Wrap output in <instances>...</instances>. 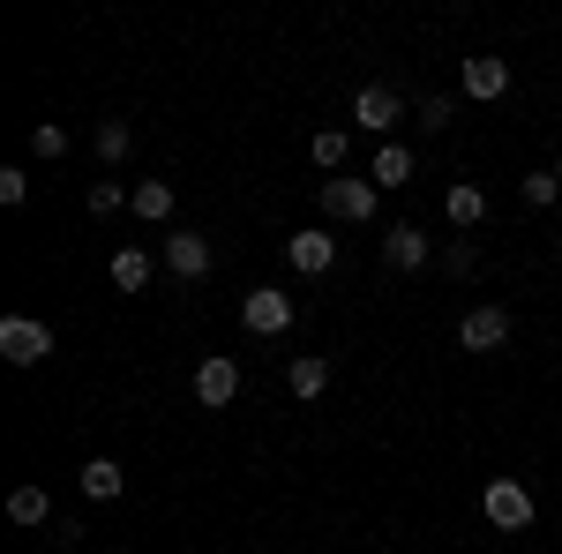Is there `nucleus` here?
<instances>
[{
	"label": "nucleus",
	"mask_w": 562,
	"mask_h": 554,
	"mask_svg": "<svg viewBox=\"0 0 562 554\" xmlns=\"http://www.w3.org/2000/svg\"><path fill=\"white\" fill-rule=\"evenodd\" d=\"M0 360H8V368H38V360H53V330H45L38 315H8V323H0Z\"/></svg>",
	"instance_id": "f257e3e1"
},
{
	"label": "nucleus",
	"mask_w": 562,
	"mask_h": 554,
	"mask_svg": "<svg viewBox=\"0 0 562 554\" xmlns=\"http://www.w3.org/2000/svg\"><path fill=\"white\" fill-rule=\"evenodd\" d=\"M240 323H248L256 338H285V330H293V299L278 293V285H256V293L240 299Z\"/></svg>",
	"instance_id": "f03ea898"
},
{
	"label": "nucleus",
	"mask_w": 562,
	"mask_h": 554,
	"mask_svg": "<svg viewBox=\"0 0 562 554\" xmlns=\"http://www.w3.org/2000/svg\"><path fill=\"white\" fill-rule=\"evenodd\" d=\"M480 510H487V524H495V532H525V524H532V495H525L518 479H487Z\"/></svg>",
	"instance_id": "7ed1b4c3"
},
{
	"label": "nucleus",
	"mask_w": 562,
	"mask_h": 554,
	"mask_svg": "<svg viewBox=\"0 0 562 554\" xmlns=\"http://www.w3.org/2000/svg\"><path fill=\"white\" fill-rule=\"evenodd\" d=\"M458 344H465V352H495V344H510V307H495V299L465 307V323H458Z\"/></svg>",
	"instance_id": "20e7f679"
},
{
	"label": "nucleus",
	"mask_w": 562,
	"mask_h": 554,
	"mask_svg": "<svg viewBox=\"0 0 562 554\" xmlns=\"http://www.w3.org/2000/svg\"><path fill=\"white\" fill-rule=\"evenodd\" d=\"M323 211L346 217V225H368L375 217V180H323Z\"/></svg>",
	"instance_id": "39448f33"
},
{
	"label": "nucleus",
	"mask_w": 562,
	"mask_h": 554,
	"mask_svg": "<svg viewBox=\"0 0 562 554\" xmlns=\"http://www.w3.org/2000/svg\"><path fill=\"white\" fill-rule=\"evenodd\" d=\"M397 121H405V105H397V90L368 83L360 98H352V128H368V135H390Z\"/></svg>",
	"instance_id": "423d86ee"
},
{
	"label": "nucleus",
	"mask_w": 562,
	"mask_h": 554,
	"mask_svg": "<svg viewBox=\"0 0 562 554\" xmlns=\"http://www.w3.org/2000/svg\"><path fill=\"white\" fill-rule=\"evenodd\" d=\"M166 270H173L180 285L211 278V240H203V233H166Z\"/></svg>",
	"instance_id": "0eeeda50"
},
{
	"label": "nucleus",
	"mask_w": 562,
	"mask_h": 554,
	"mask_svg": "<svg viewBox=\"0 0 562 554\" xmlns=\"http://www.w3.org/2000/svg\"><path fill=\"white\" fill-rule=\"evenodd\" d=\"M285 262H293L301 278H323V270L338 262V240H330L323 225H307V233H293V240H285Z\"/></svg>",
	"instance_id": "6e6552de"
},
{
	"label": "nucleus",
	"mask_w": 562,
	"mask_h": 554,
	"mask_svg": "<svg viewBox=\"0 0 562 554\" xmlns=\"http://www.w3.org/2000/svg\"><path fill=\"white\" fill-rule=\"evenodd\" d=\"M428 256H435V248H428L420 225H390V233H383V262H390V270H420Z\"/></svg>",
	"instance_id": "1a4fd4ad"
},
{
	"label": "nucleus",
	"mask_w": 562,
	"mask_h": 554,
	"mask_svg": "<svg viewBox=\"0 0 562 554\" xmlns=\"http://www.w3.org/2000/svg\"><path fill=\"white\" fill-rule=\"evenodd\" d=\"M195 397L203 405H233L240 397V360H203L195 368Z\"/></svg>",
	"instance_id": "9d476101"
},
{
	"label": "nucleus",
	"mask_w": 562,
	"mask_h": 554,
	"mask_svg": "<svg viewBox=\"0 0 562 554\" xmlns=\"http://www.w3.org/2000/svg\"><path fill=\"white\" fill-rule=\"evenodd\" d=\"M510 90V60H495V53H480V60H465V98H503Z\"/></svg>",
	"instance_id": "9b49d317"
},
{
	"label": "nucleus",
	"mask_w": 562,
	"mask_h": 554,
	"mask_svg": "<svg viewBox=\"0 0 562 554\" xmlns=\"http://www.w3.org/2000/svg\"><path fill=\"white\" fill-rule=\"evenodd\" d=\"M128 211L150 217V225H166V217H173V180H143V188H128Z\"/></svg>",
	"instance_id": "f8f14e48"
},
{
	"label": "nucleus",
	"mask_w": 562,
	"mask_h": 554,
	"mask_svg": "<svg viewBox=\"0 0 562 554\" xmlns=\"http://www.w3.org/2000/svg\"><path fill=\"white\" fill-rule=\"evenodd\" d=\"M76 479H83V495H90V502H113V495L128 487V472L113 465V457H90V465L76 472Z\"/></svg>",
	"instance_id": "ddd939ff"
},
{
	"label": "nucleus",
	"mask_w": 562,
	"mask_h": 554,
	"mask_svg": "<svg viewBox=\"0 0 562 554\" xmlns=\"http://www.w3.org/2000/svg\"><path fill=\"white\" fill-rule=\"evenodd\" d=\"M442 211H450V225H458V233H473L480 217H487V195H480L473 180H458V188L442 195Z\"/></svg>",
	"instance_id": "4468645a"
},
{
	"label": "nucleus",
	"mask_w": 562,
	"mask_h": 554,
	"mask_svg": "<svg viewBox=\"0 0 562 554\" xmlns=\"http://www.w3.org/2000/svg\"><path fill=\"white\" fill-rule=\"evenodd\" d=\"M150 278H158V262L143 256V248H121V256H113V285H121V293H143Z\"/></svg>",
	"instance_id": "2eb2a0df"
},
{
	"label": "nucleus",
	"mask_w": 562,
	"mask_h": 554,
	"mask_svg": "<svg viewBox=\"0 0 562 554\" xmlns=\"http://www.w3.org/2000/svg\"><path fill=\"white\" fill-rule=\"evenodd\" d=\"M8 517H15V524H53V495H45V487H15V495H8Z\"/></svg>",
	"instance_id": "dca6fc26"
},
{
	"label": "nucleus",
	"mask_w": 562,
	"mask_h": 554,
	"mask_svg": "<svg viewBox=\"0 0 562 554\" xmlns=\"http://www.w3.org/2000/svg\"><path fill=\"white\" fill-rule=\"evenodd\" d=\"M285 383H293V397H323L330 389V360H293Z\"/></svg>",
	"instance_id": "f3484780"
},
{
	"label": "nucleus",
	"mask_w": 562,
	"mask_h": 554,
	"mask_svg": "<svg viewBox=\"0 0 562 554\" xmlns=\"http://www.w3.org/2000/svg\"><path fill=\"white\" fill-rule=\"evenodd\" d=\"M405 180H413V150L383 143V150H375V188H405Z\"/></svg>",
	"instance_id": "a211bd4d"
},
{
	"label": "nucleus",
	"mask_w": 562,
	"mask_h": 554,
	"mask_svg": "<svg viewBox=\"0 0 562 554\" xmlns=\"http://www.w3.org/2000/svg\"><path fill=\"white\" fill-rule=\"evenodd\" d=\"M90 143H98V158H105V166H121V158H128V150H135L128 121H98V135H90Z\"/></svg>",
	"instance_id": "6ab92c4d"
},
{
	"label": "nucleus",
	"mask_w": 562,
	"mask_h": 554,
	"mask_svg": "<svg viewBox=\"0 0 562 554\" xmlns=\"http://www.w3.org/2000/svg\"><path fill=\"white\" fill-rule=\"evenodd\" d=\"M442 270H450V278L465 285V278L480 270V248H465V240H450V248H442Z\"/></svg>",
	"instance_id": "aec40b11"
},
{
	"label": "nucleus",
	"mask_w": 562,
	"mask_h": 554,
	"mask_svg": "<svg viewBox=\"0 0 562 554\" xmlns=\"http://www.w3.org/2000/svg\"><path fill=\"white\" fill-rule=\"evenodd\" d=\"M555 195H562V180H555V172H525V203H532V211H548Z\"/></svg>",
	"instance_id": "412c9836"
},
{
	"label": "nucleus",
	"mask_w": 562,
	"mask_h": 554,
	"mask_svg": "<svg viewBox=\"0 0 562 554\" xmlns=\"http://www.w3.org/2000/svg\"><path fill=\"white\" fill-rule=\"evenodd\" d=\"M31 150H38V158H68V128H53V121L31 128Z\"/></svg>",
	"instance_id": "4be33fe9"
},
{
	"label": "nucleus",
	"mask_w": 562,
	"mask_h": 554,
	"mask_svg": "<svg viewBox=\"0 0 562 554\" xmlns=\"http://www.w3.org/2000/svg\"><path fill=\"white\" fill-rule=\"evenodd\" d=\"M315 166H330V172L346 166V135H338V128H323V135H315Z\"/></svg>",
	"instance_id": "5701e85b"
},
{
	"label": "nucleus",
	"mask_w": 562,
	"mask_h": 554,
	"mask_svg": "<svg viewBox=\"0 0 562 554\" xmlns=\"http://www.w3.org/2000/svg\"><path fill=\"white\" fill-rule=\"evenodd\" d=\"M23 195H31V172L8 166V172H0V203H23Z\"/></svg>",
	"instance_id": "b1692460"
},
{
	"label": "nucleus",
	"mask_w": 562,
	"mask_h": 554,
	"mask_svg": "<svg viewBox=\"0 0 562 554\" xmlns=\"http://www.w3.org/2000/svg\"><path fill=\"white\" fill-rule=\"evenodd\" d=\"M121 203H128V195H121L113 180H98V188H90V211H98V217H113V211H121Z\"/></svg>",
	"instance_id": "393cba45"
},
{
	"label": "nucleus",
	"mask_w": 562,
	"mask_h": 554,
	"mask_svg": "<svg viewBox=\"0 0 562 554\" xmlns=\"http://www.w3.org/2000/svg\"><path fill=\"white\" fill-rule=\"evenodd\" d=\"M450 113H458L450 98H420V128H450Z\"/></svg>",
	"instance_id": "a878e982"
},
{
	"label": "nucleus",
	"mask_w": 562,
	"mask_h": 554,
	"mask_svg": "<svg viewBox=\"0 0 562 554\" xmlns=\"http://www.w3.org/2000/svg\"><path fill=\"white\" fill-rule=\"evenodd\" d=\"M555 256H562V225H555Z\"/></svg>",
	"instance_id": "bb28decb"
},
{
	"label": "nucleus",
	"mask_w": 562,
	"mask_h": 554,
	"mask_svg": "<svg viewBox=\"0 0 562 554\" xmlns=\"http://www.w3.org/2000/svg\"><path fill=\"white\" fill-rule=\"evenodd\" d=\"M555 180H562V158H555Z\"/></svg>",
	"instance_id": "cd10ccee"
}]
</instances>
